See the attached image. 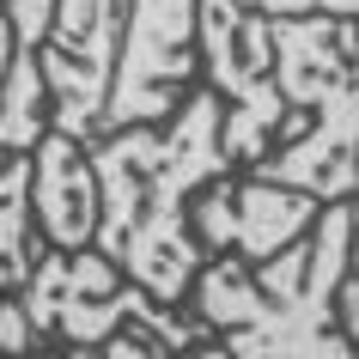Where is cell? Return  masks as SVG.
<instances>
[{"mask_svg": "<svg viewBox=\"0 0 359 359\" xmlns=\"http://www.w3.org/2000/svg\"><path fill=\"white\" fill-rule=\"evenodd\" d=\"M299 226H311V201L280 195V183H244L231 195V244L244 250L250 262L280 256L299 238Z\"/></svg>", "mask_w": 359, "mask_h": 359, "instance_id": "8", "label": "cell"}, {"mask_svg": "<svg viewBox=\"0 0 359 359\" xmlns=\"http://www.w3.org/2000/svg\"><path fill=\"white\" fill-rule=\"evenodd\" d=\"M43 104H49V79H43V55L37 49H13L6 74H0V147L25 152L43 134Z\"/></svg>", "mask_w": 359, "mask_h": 359, "instance_id": "9", "label": "cell"}, {"mask_svg": "<svg viewBox=\"0 0 359 359\" xmlns=\"http://www.w3.org/2000/svg\"><path fill=\"white\" fill-rule=\"evenodd\" d=\"M140 311H147V299L128 292V286H116V262L104 250L97 256H74V262H67V250H55L31 274V286H25L31 329H61L79 347L110 341L122 329V317H140Z\"/></svg>", "mask_w": 359, "mask_h": 359, "instance_id": "6", "label": "cell"}, {"mask_svg": "<svg viewBox=\"0 0 359 359\" xmlns=\"http://www.w3.org/2000/svg\"><path fill=\"white\" fill-rule=\"evenodd\" d=\"M55 43L37 49L43 79L55 92V128L92 134L116 86V43H122V0H55Z\"/></svg>", "mask_w": 359, "mask_h": 359, "instance_id": "4", "label": "cell"}, {"mask_svg": "<svg viewBox=\"0 0 359 359\" xmlns=\"http://www.w3.org/2000/svg\"><path fill=\"white\" fill-rule=\"evenodd\" d=\"M31 201H37V219L49 231V244L74 256L86 238H97V170L79 158L74 134H55L43 140L37 165H31Z\"/></svg>", "mask_w": 359, "mask_h": 359, "instance_id": "7", "label": "cell"}, {"mask_svg": "<svg viewBox=\"0 0 359 359\" xmlns=\"http://www.w3.org/2000/svg\"><path fill=\"white\" fill-rule=\"evenodd\" d=\"M201 31H208L213 86L238 97V116L219 128L226 158H256L268 128H280V92L268 86V25L244 19V0H201Z\"/></svg>", "mask_w": 359, "mask_h": 359, "instance_id": "5", "label": "cell"}, {"mask_svg": "<svg viewBox=\"0 0 359 359\" xmlns=\"http://www.w3.org/2000/svg\"><path fill=\"white\" fill-rule=\"evenodd\" d=\"M347 311H353V335H359V280H353V299H347Z\"/></svg>", "mask_w": 359, "mask_h": 359, "instance_id": "14", "label": "cell"}, {"mask_svg": "<svg viewBox=\"0 0 359 359\" xmlns=\"http://www.w3.org/2000/svg\"><path fill=\"white\" fill-rule=\"evenodd\" d=\"M226 110L213 92H195L183 116L158 128H134L116 140L92 147L97 195H104V219H97V250L122 262L152 299H183L195 280L201 250L183 231V195L201 177L226 170V147H219Z\"/></svg>", "mask_w": 359, "mask_h": 359, "instance_id": "1", "label": "cell"}, {"mask_svg": "<svg viewBox=\"0 0 359 359\" xmlns=\"http://www.w3.org/2000/svg\"><path fill=\"white\" fill-rule=\"evenodd\" d=\"M31 347V317H25V304H0V353L13 359Z\"/></svg>", "mask_w": 359, "mask_h": 359, "instance_id": "11", "label": "cell"}, {"mask_svg": "<svg viewBox=\"0 0 359 359\" xmlns=\"http://www.w3.org/2000/svg\"><path fill=\"white\" fill-rule=\"evenodd\" d=\"M13 49H19V37H13V19L0 13V74H6V61H13Z\"/></svg>", "mask_w": 359, "mask_h": 359, "instance_id": "12", "label": "cell"}, {"mask_svg": "<svg viewBox=\"0 0 359 359\" xmlns=\"http://www.w3.org/2000/svg\"><path fill=\"white\" fill-rule=\"evenodd\" d=\"M0 13H6V0H0Z\"/></svg>", "mask_w": 359, "mask_h": 359, "instance_id": "15", "label": "cell"}, {"mask_svg": "<svg viewBox=\"0 0 359 359\" xmlns=\"http://www.w3.org/2000/svg\"><path fill=\"white\" fill-rule=\"evenodd\" d=\"M25 208H31V165H25V152L0 147V292L31 274V256H25Z\"/></svg>", "mask_w": 359, "mask_h": 359, "instance_id": "10", "label": "cell"}, {"mask_svg": "<svg viewBox=\"0 0 359 359\" xmlns=\"http://www.w3.org/2000/svg\"><path fill=\"white\" fill-rule=\"evenodd\" d=\"M195 0H128L122 19V61H116V86L104 104L110 128L134 122H158L177 104L183 79L195 74Z\"/></svg>", "mask_w": 359, "mask_h": 359, "instance_id": "3", "label": "cell"}, {"mask_svg": "<svg viewBox=\"0 0 359 359\" xmlns=\"http://www.w3.org/2000/svg\"><path fill=\"white\" fill-rule=\"evenodd\" d=\"M183 359H231V353H213V347H195V353H183Z\"/></svg>", "mask_w": 359, "mask_h": 359, "instance_id": "13", "label": "cell"}, {"mask_svg": "<svg viewBox=\"0 0 359 359\" xmlns=\"http://www.w3.org/2000/svg\"><path fill=\"white\" fill-rule=\"evenodd\" d=\"M353 213L329 208L317 226V244L274 256L268 268L219 262L195 286L201 323H219L231 335V359H353L329 335V292L341 280Z\"/></svg>", "mask_w": 359, "mask_h": 359, "instance_id": "2", "label": "cell"}]
</instances>
